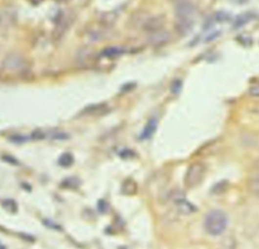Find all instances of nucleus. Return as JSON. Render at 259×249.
Segmentation results:
<instances>
[{
	"label": "nucleus",
	"instance_id": "f704fd0d",
	"mask_svg": "<svg viewBox=\"0 0 259 249\" xmlns=\"http://www.w3.org/2000/svg\"><path fill=\"white\" fill-rule=\"evenodd\" d=\"M0 249H5V247L1 243H0Z\"/></svg>",
	"mask_w": 259,
	"mask_h": 249
},
{
	"label": "nucleus",
	"instance_id": "a878e982",
	"mask_svg": "<svg viewBox=\"0 0 259 249\" xmlns=\"http://www.w3.org/2000/svg\"><path fill=\"white\" fill-rule=\"evenodd\" d=\"M43 223H44V225H46L50 229H53V230H56V231H61L62 230V227L59 224H57V223L51 221V220H49V219H45L44 221H43Z\"/></svg>",
	"mask_w": 259,
	"mask_h": 249
},
{
	"label": "nucleus",
	"instance_id": "4be33fe9",
	"mask_svg": "<svg viewBox=\"0 0 259 249\" xmlns=\"http://www.w3.org/2000/svg\"><path fill=\"white\" fill-rule=\"evenodd\" d=\"M116 20H117V17L114 16L113 12H106L103 14L102 20H100V23L110 27L114 23H116Z\"/></svg>",
	"mask_w": 259,
	"mask_h": 249
},
{
	"label": "nucleus",
	"instance_id": "393cba45",
	"mask_svg": "<svg viewBox=\"0 0 259 249\" xmlns=\"http://www.w3.org/2000/svg\"><path fill=\"white\" fill-rule=\"evenodd\" d=\"M97 209H98L99 213L107 214L109 211V204L105 200H99L97 203Z\"/></svg>",
	"mask_w": 259,
	"mask_h": 249
},
{
	"label": "nucleus",
	"instance_id": "9b49d317",
	"mask_svg": "<svg viewBox=\"0 0 259 249\" xmlns=\"http://www.w3.org/2000/svg\"><path fill=\"white\" fill-rule=\"evenodd\" d=\"M69 22H70V19L65 18V17L59 20V23H57L56 28H55V33H54L55 39H60L63 37V35L66 33V31L69 27Z\"/></svg>",
	"mask_w": 259,
	"mask_h": 249
},
{
	"label": "nucleus",
	"instance_id": "5701e85b",
	"mask_svg": "<svg viewBox=\"0 0 259 249\" xmlns=\"http://www.w3.org/2000/svg\"><path fill=\"white\" fill-rule=\"evenodd\" d=\"M248 188L250 193L253 194L255 197L259 198V175L254 179H252L248 183Z\"/></svg>",
	"mask_w": 259,
	"mask_h": 249
},
{
	"label": "nucleus",
	"instance_id": "6ab92c4d",
	"mask_svg": "<svg viewBox=\"0 0 259 249\" xmlns=\"http://www.w3.org/2000/svg\"><path fill=\"white\" fill-rule=\"evenodd\" d=\"M2 207L4 208V210L10 214H16L19 210V206L17 202L14 200L11 199H6L2 202Z\"/></svg>",
	"mask_w": 259,
	"mask_h": 249
},
{
	"label": "nucleus",
	"instance_id": "39448f33",
	"mask_svg": "<svg viewBox=\"0 0 259 249\" xmlns=\"http://www.w3.org/2000/svg\"><path fill=\"white\" fill-rule=\"evenodd\" d=\"M171 41V34L162 28L160 31H157L155 33L149 34L148 36V42L150 45L154 47H161L166 45Z\"/></svg>",
	"mask_w": 259,
	"mask_h": 249
},
{
	"label": "nucleus",
	"instance_id": "c756f323",
	"mask_svg": "<svg viewBox=\"0 0 259 249\" xmlns=\"http://www.w3.org/2000/svg\"><path fill=\"white\" fill-rule=\"evenodd\" d=\"M11 141L16 142V143H23L24 141H26V138L22 136H14V137H11Z\"/></svg>",
	"mask_w": 259,
	"mask_h": 249
},
{
	"label": "nucleus",
	"instance_id": "dca6fc26",
	"mask_svg": "<svg viewBox=\"0 0 259 249\" xmlns=\"http://www.w3.org/2000/svg\"><path fill=\"white\" fill-rule=\"evenodd\" d=\"M108 108L107 105H92L89 106L88 108H86L83 111L84 114H89V115H93V114H100L105 112H107Z\"/></svg>",
	"mask_w": 259,
	"mask_h": 249
},
{
	"label": "nucleus",
	"instance_id": "f8f14e48",
	"mask_svg": "<svg viewBox=\"0 0 259 249\" xmlns=\"http://www.w3.org/2000/svg\"><path fill=\"white\" fill-rule=\"evenodd\" d=\"M126 53V50L123 47H118V46H113V47H108L106 48L102 55L107 57V58H110V59H113V58H118L122 55H124Z\"/></svg>",
	"mask_w": 259,
	"mask_h": 249
},
{
	"label": "nucleus",
	"instance_id": "c85d7f7f",
	"mask_svg": "<svg viewBox=\"0 0 259 249\" xmlns=\"http://www.w3.org/2000/svg\"><path fill=\"white\" fill-rule=\"evenodd\" d=\"M219 36H220V32H213L211 35H209V36L207 37V39L205 40V42H211V41H214L215 39H217Z\"/></svg>",
	"mask_w": 259,
	"mask_h": 249
},
{
	"label": "nucleus",
	"instance_id": "2f4dec72",
	"mask_svg": "<svg viewBox=\"0 0 259 249\" xmlns=\"http://www.w3.org/2000/svg\"><path fill=\"white\" fill-rule=\"evenodd\" d=\"M230 1H231V2H233V3H235V4H245V3H247L248 1H249V0H230Z\"/></svg>",
	"mask_w": 259,
	"mask_h": 249
},
{
	"label": "nucleus",
	"instance_id": "412c9836",
	"mask_svg": "<svg viewBox=\"0 0 259 249\" xmlns=\"http://www.w3.org/2000/svg\"><path fill=\"white\" fill-rule=\"evenodd\" d=\"M80 184L81 181L77 178H67L61 182V185L65 188H77Z\"/></svg>",
	"mask_w": 259,
	"mask_h": 249
},
{
	"label": "nucleus",
	"instance_id": "1a4fd4ad",
	"mask_svg": "<svg viewBox=\"0 0 259 249\" xmlns=\"http://www.w3.org/2000/svg\"><path fill=\"white\" fill-rule=\"evenodd\" d=\"M16 12L11 9H4L0 14V23L3 26H10L16 23Z\"/></svg>",
	"mask_w": 259,
	"mask_h": 249
},
{
	"label": "nucleus",
	"instance_id": "9d476101",
	"mask_svg": "<svg viewBox=\"0 0 259 249\" xmlns=\"http://www.w3.org/2000/svg\"><path fill=\"white\" fill-rule=\"evenodd\" d=\"M156 129H157V121L155 119L150 120L146 124L144 130L142 131V133L140 135V139L141 140H148V139H150L153 136V134L155 133Z\"/></svg>",
	"mask_w": 259,
	"mask_h": 249
},
{
	"label": "nucleus",
	"instance_id": "f03ea898",
	"mask_svg": "<svg viewBox=\"0 0 259 249\" xmlns=\"http://www.w3.org/2000/svg\"><path fill=\"white\" fill-rule=\"evenodd\" d=\"M206 172H207V167L204 163H201V162L193 163L188 168V170H186L185 178H184V184L190 188L197 186L201 181H204L206 177Z\"/></svg>",
	"mask_w": 259,
	"mask_h": 249
},
{
	"label": "nucleus",
	"instance_id": "7ed1b4c3",
	"mask_svg": "<svg viewBox=\"0 0 259 249\" xmlns=\"http://www.w3.org/2000/svg\"><path fill=\"white\" fill-rule=\"evenodd\" d=\"M165 18L163 16H151L144 19L141 23V27L144 32L148 34L160 31L164 27Z\"/></svg>",
	"mask_w": 259,
	"mask_h": 249
},
{
	"label": "nucleus",
	"instance_id": "473e14b6",
	"mask_svg": "<svg viewBox=\"0 0 259 249\" xmlns=\"http://www.w3.org/2000/svg\"><path fill=\"white\" fill-rule=\"evenodd\" d=\"M30 1H31L34 5H38V4H40V3L43 1V0H30Z\"/></svg>",
	"mask_w": 259,
	"mask_h": 249
},
{
	"label": "nucleus",
	"instance_id": "72a5a7b5",
	"mask_svg": "<svg viewBox=\"0 0 259 249\" xmlns=\"http://www.w3.org/2000/svg\"><path fill=\"white\" fill-rule=\"evenodd\" d=\"M56 1H59V2H67L69 0H56Z\"/></svg>",
	"mask_w": 259,
	"mask_h": 249
},
{
	"label": "nucleus",
	"instance_id": "6e6552de",
	"mask_svg": "<svg viewBox=\"0 0 259 249\" xmlns=\"http://www.w3.org/2000/svg\"><path fill=\"white\" fill-rule=\"evenodd\" d=\"M109 28H110L109 26H107L100 23L99 26H93L92 28H90L87 34L90 40L92 41H102L104 39H107L106 37Z\"/></svg>",
	"mask_w": 259,
	"mask_h": 249
},
{
	"label": "nucleus",
	"instance_id": "aec40b11",
	"mask_svg": "<svg viewBox=\"0 0 259 249\" xmlns=\"http://www.w3.org/2000/svg\"><path fill=\"white\" fill-rule=\"evenodd\" d=\"M214 21L216 23H220L230 22L231 21V14L227 11H217L214 16Z\"/></svg>",
	"mask_w": 259,
	"mask_h": 249
},
{
	"label": "nucleus",
	"instance_id": "a211bd4d",
	"mask_svg": "<svg viewBox=\"0 0 259 249\" xmlns=\"http://www.w3.org/2000/svg\"><path fill=\"white\" fill-rule=\"evenodd\" d=\"M73 163H74V157L71 153H63L58 159V164L62 167H69Z\"/></svg>",
	"mask_w": 259,
	"mask_h": 249
},
{
	"label": "nucleus",
	"instance_id": "cd10ccee",
	"mask_svg": "<svg viewBox=\"0 0 259 249\" xmlns=\"http://www.w3.org/2000/svg\"><path fill=\"white\" fill-rule=\"evenodd\" d=\"M120 156H121L122 158H124V159H129V158L134 157V152L131 151V150H129V149H127V150H123V151L120 153Z\"/></svg>",
	"mask_w": 259,
	"mask_h": 249
},
{
	"label": "nucleus",
	"instance_id": "bb28decb",
	"mask_svg": "<svg viewBox=\"0 0 259 249\" xmlns=\"http://www.w3.org/2000/svg\"><path fill=\"white\" fill-rule=\"evenodd\" d=\"M249 94L253 97H259V82L255 83L250 86L249 89Z\"/></svg>",
	"mask_w": 259,
	"mask_h": 249
},
{
	"label": "nucleus",
	"instance_id": "ddd939ff",
	"mask_svg": "<svg viewBox=\"0 0 259 249\" xmlns=\"http://www.w3.org/2000/svg\"><path fill=\"white\" fill-rule=\"evenodd\" d=\"M255 17V14L252 12H245L238 16L234 22V27H241L250 23Z\"/></svg>",
	"mask_w": 259,
	"mask_h": 249
},
{
	"label": "nucleus",
	"instance_id": "2eb2a0df",
	"mask_svg": "<svg viewBox=\"0 0 259 249\" xmlns=\"http://www.w3.org/2000/svg\"><path fill=\"white\" fill-rule=\"evenodd\" d=\"M79 61L80 63L83 64H91L92 62L95 61V55L94 52H92L91 50L88 49H84L82 52L79 53Z\"/></svg>",
	"mask_w": 259,
	"mask_h": 249
},
{
	"label": "nucleus",
	"instance_id": "423d86ee",
	"mask_svg": "<svg viewBox=\"0 0 259 249\" xmlns=\"http://www.w3.org/2000/svg\"><path fill=\"white\" fill-rule=\"evenodd\" d=\"M193 19H177L175 22V30L180 36H188L194 27Z\"/></svg>",
	"mask_w": 259,
	"mask_h": 249
},
{
	"label": "nucleus",
	"instance_id": "b1692460",
	"mask_svg": "<svg viewBox=\"0 0 259 249\" xmlns=\"http://www.w3.org/2000/svg\"><path fill=\"white\" fill-rule=\"evenodd\" d=\"M182 89V81L180 79H175L172 81L171 85H170V90H171V92L173 94H177L180 92Z\"/></svg>",
	"mask_w": 259,
	"mask_h": 249
},
{
	"label": "nucleus",
	"instance_id": "20e7f679",
	"mask_svg": "<svg viewBox=\"0 0 259 249\" xmlns=\"http://www.w3.org/2000/svg\"><path fill=\"white\" fill-rule=\"evenodd\" d=\"M196 12V6L190 0H180L175 5V16L177 19H192Z\"/></svg>",
	"mask_w": 259,
	"mask_h": 249
},
{
	"label": "nucleus",
	"instance_id": "f3484780",
	"mask_svg": "<svg viewBox=\"0 0 259 249\" xmlns=\"http://www.w3.org/2000/svg\"><path fill=\"white\" fill-rule=\"evenodd\" d=\"M175 204H176L177 209L179 210L180 213L190 214V213L194 212V207L192 206V204L188 201L182 200V199H176L175 200Z\"/></svg>",
	"mask_w": 259,
	"mask_h": 249
},
{
	"label": "nucleus",
	"instance_id": "7c9ffc66",
	"mask_svg": "<svg viewBox=\"0 0 259 249\" xmlns=\"http://www.w3.org/2000/svg\"><path fill=\"white\" fill-rule=\"evenodd\" d=\"M2 159H3V160H5V161H7V162H8V163H10V164H18L16 160H14L13 158L11 159V158H10V157H8V156H2Z\"/></svg>",
	"mask_w": 259,
	"mask_h": 249
},
{
	"label": "nucleus",
	"instance_id": "f257e3e1",
	"mask_svg": "<svg viewBox=\"0 0 259 249\" xmlns=\"http://www.w3.org/2000/svg\"><path fill=\"white\" fill-rule=\"evenodd\" d=\"M227 226L228 217L221 210H212L205 217L204 227L210 235H221L227 229Z\"/></svg>",
	"mask_w": 259,
	"mask_h": 249
},
{
	"label": "nucleus",
	"instance_id": "0eeeda50",
	"mask_svg": "<svg viewBox=\"0 0 259 249\" xmlns=\"http://www.w3.org/2000/svg\"><path fill=\"white\" fill-rule=\"evenodd\" d=\"M4 66L9 70L22 69L25 66V60L22 56L10 54L6 57V59L4 61Z\"/></svg>",
	"mask_w": 259,
	"mask_h": 249
},
{
	"label": "nucleus",
	"instance_id": "4468645a",
	"mask_svg": "<svg viewBox=\"0 0 259 249\" xmlns=\"http://www.w3.org/2000/svg\"><path fill=\"white\" fill-rule=\"evenodd\" d=\"M137 190H138L137 183L133 180H127L124 182L123 186H122L123 194H125L127 196H134V195H136Z\"/></svg>",
	"mask_w": 259,
	"mask_h": 249
}]
</instances>
